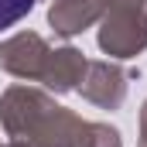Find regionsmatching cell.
<instances>
[{"label": "cell", "mask_w": 147, "mask_h": 147, "mask_svg": "<svg viewBox=\"0 0 147 147\" xmlns=\"http://www.w3.org/2000/svg\"><path fill=\"white\" fill-rule=\"evenodd\" d=\"M48 55L51 51L45 48V41L38 34H21V38L7 41L0 48V65L14 75H34V79H41L45 65H48Z\"/></svg>", "instance_id": "7a4b0ae2"}, {"label": "cell", "mask_w": 147, "mask_h": 147, "mask_svg": "<svg viewBox=\"0 0 147 147\" xmlns=\"http://www.w3.org/2000/svg\"><path fill=\"white\" fill-rule=\"evenodd\" d=\"M89 82L82 86V92L92 99V103H99V106H116L120 99H123V75L110 69V65H89Z\"/></svg>", "instance_id": "5b68a950"}, {"label": "cell", "mask_w": 147, "mask_h": 147, "mask_svg": "<svg viewBox=\"0 0 147 147\" xmlns=\"http://www.w3.org/2000/svg\"><path fill=\"white\" fill-rule=\"evenodd\" d=\"M99 14V0H58L51 7V24L62 34H79Z\"/></svg>", "instance_id": "277c9868"}, {"label": "cell", "mask_w": 147, "mask_h": 147, "mask_svg": "<svg viewBox=\"0 0 147 147\" xmlns=\"http://www.w3.org/2000/svg\"><path fill=\"white\" fill-rule=\"evenodd\" d=\"M140 127H144V147H147V106H144V116H140Z\"/></svg>", "instance_id": "52a82bcc"}, {"label": "cell", "mask_w": 147, "mask_h": 147, "mask_svg": "<svg viewBox=\"0 0 147 147\" xmlns=\"http://www.w3.org/2000/svg\"><path fill=\"white\" fill-rule=\"evenodd\" d=\"M31 7H34V0H0V31L14 28L21 17H28Z\"/></svg>", "instance_id": "8992f818"}, {"label": "cell", "mask_w": 147, "mask_h": 147, "mask_svg": "<svg viewBox=\"0 0 147 147\" xmlns=\"http://www.w3.org/2000/svg\"><path fill=\"white\" fill-rule=\"evenodd\" d=\"M82 72H86V58L79 55V51H72V48H65V51H55V55H48V65H45V72H41V79L51 86V89H72L75 82L82 79Z\"/></svg>", "instance_id": "3957f363"}, {"label": "cell", "mask_w": 147, "mask_h": 147, "mask_svg": "<svg viewBox=\"0 0 147 147\" xmlns=\"http://www.w3.org/2000/svg\"><path fill=\"white\" fill-rule=\"evenodd\" d=\"M113 7L99 45L116 58H130L147 45V0H113Z\"/></svg>", "instance_id": "6da1fadb"}]
</instances>
